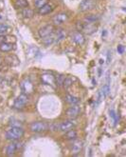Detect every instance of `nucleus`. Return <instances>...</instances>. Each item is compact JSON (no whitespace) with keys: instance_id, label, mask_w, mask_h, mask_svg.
<instances>
[{"instance_id":"nucleus-1","label":"nucleus","mask_w":126,"mask_h":157,"mask_svg":"<svg viewBox=\"0 0 126 157\" xmlns=\"http://www.w3.org/2000/svg\"><path fill=\"white\" fill-rule=\"evenodd\" d=\"M24 135V130L19 126H12L10 130L7 131L6 138L10 141H16Z\"/></svg>"},{"instance_id":"nucleus-2","label":"nucleus","mask_w":126,"mask_h":157,"mask_svg":"<svg viewBox=\"0 0 126 157\" xmlns=\"http://www.w3.org/2000/svg\"><path fill=\"white\" fill-rule=\"evenodd\" d=\"M29 130H31L32 132H43V131H46L48 130V125L46 124V122L35 121V122H32L31 124L29 125Z\"/></svg>"},{"instance_id":"nucleus-3","label":"nucleus","mask_w":126,"mask_h":157,"mask_svg":"<svg viewBox=\"0 0 126 157\" xmlns=\"http://www.w3.org/2000/svg\"><path fill=\"white\" fill-rule=\"evenodd\" d=\"M20 87H21V89H22V91H23V93L27 94V95L31 94L34 92V85L31 81V79H29V78H26V79H24L22 81L20 84Z\"/></svg>"},{"instance_id":"nucleus-4","label":"nucleus","mask_w":126,"mask_h":157,"mask_svg":"<svg viewBox=\"0 0 126 157\" xmlns=\"http://www.w3.org/2000/svg\"><path fill=\"white\" fill-rule=\"evenodd\" d=\"M29 101V97L27 94L25 93H22L20 94L19 96L16 98L15 101H14V105H13V107L15 109H17V110H20V109H23L25 106L27 105V103H28Z\"/></svg>"},{"instance_id":"nucleus-5","label":"nucleus","mask_w":126,"mask_h":157,"mask_svg":"<svg viewBox=\"0 0 126 157\" xmlns=\"http://www.w3.org/2000/svg\"><path fill=\"white\" fill-rule=\"evenodd\" d=\"M95 7V1L94 0H82L79 6V10L81 12H87L92 9H94Z\"/></svg>"},{"instance_id":"nucleus-6","label":"nucleus","mask_w":126,"mask_h":157,"mask_svg":"<svg viewBox=\"0 0 126 157\" xmlns=\"http://www.w3.org/2000/svg\"><path fill=\"white\" fill-rule=\"evenodd\" d=\"M54 32H55V30H54V27L52 26V25H46V26L42 27L39 30H38L41 38L52 34V33H54Z\"/></svg>"},{"instance_id":"nucleus-7","label":"nucleus","mask_w":126,"mask_h":157,"mask_svg":"<svg viewBox=\"0 0 126 157\" xmlns=\"http://www.w3.org/2000/svg\"><path fill=\"white\" fill-rule=\"evenodd\" d=\"M81 113V108L78 105H72V107H70L67 111V115L71 119H75L79 116V114Z\"/></svg>"},{"instance_id":"nucleus-8","label":"nucleus","mask_w":126,"mask_h":157,"mask_svg":"<svg viewBox=\"0 0 126 157\" xmlns=\"http://www.w3.org/2000/svg\"><path fill=\"white\" fill-rule=\"evenodd\" d=\"M67 19H68V15L67 13H60L52 18V22L54 23V25H56V26H60V25L64 24Z\"/></svg>"},{"instance_id":"nucleus-9","label":"nucleus","mask_w":126,"mask_h":157,"mask_svg":"<svg viewBox=\"0 0 126 157\" xmlns=\"http://www.w3.org/2000/svg\"><path fill=\"white\" fill-rule=\"evenodd\" d=\"M41 81L45 85L52 86L55 84V76L51 74H44L41 75Z\"/></svg>"},{"instance_id":"nucleus-10","label":"nucleus","mask_w":126,"mask_h":157,"mask_svg":"<svg viewBox=\"0 0 126 157\" xmlns=\"http://www.w3.org/2000/svg\"><path fill=\"white\" fill-rule=\"evenodd\" d=\"M53 10H54V5L53 4L46 3V5H44L43 7L39 8V10H38V13H39V15H48V13H50Z\"/></svg>"},{"instance_id":"nucleus-11","label":"nucleus","mask_w":126,"mask_h":157,"mask_svg":"<svg viewBox=\"0 0 126 157\" xmlns=\"http://www.w3.org/2000/svg\"><path fill=\"white\" fill-rule=\"evenodd\" d=\"M71 39H72L74 43H76L77 45H83L86 42V38H84L82 32H74L71 36Z\"/></svg>"},{"instance_id":"nucleus-12","label":"nucleus","mask_w":126,"mask_h":157,"mask_svg":"<svg viewBox=\"0 0 126 157\" xmlns=\"http://www.w3.org/2000/svg\"><path fill=\"white\" fill-rule=\"evenodd\" d=\"M67 30L64 29H58L57 30L54 32V39H55V42H60L67 37Z\"/></svg>"},{"instance_id":"nucleus-13","label":"nucleus","mask_w":126,"mask_h":157,"mask_svg":"<svg viewBox=\"0 0 126 157\" xmlns=\"http://www.w3.org/2000/svg\"><path fill=\"white\" fill-rule=\"evenodd\" d=\"M74 126H75V123L73 121H71V120H67V121L62 122L61 124L59 125V129L62 131H67L71 130V129H73Z\"/></svg>"},{"instance_id":"nucleus-14","label":"nucleus","mask_w":126,"mask_h":157,"mask_svg":"<svg viewBox=\"0 0 126 157\" xmlns=\"http://www.w3.org/2000/svg\"><path fill=\"white\" fill-rule=\"evenodd\" d=\"M109 91H110V87H109V84H106V85H104L102 88V89H101L100 91H99V102H100L101 100L104 99V98L107 96Z\"/></svg>"},{"instance_id":"nucleus-15","label":"nucleus","mask_w":126,"mask_h":157,"mask_svg":"<svg viewBox=\"0 0 126 157\" xmlns=\"http://www.w3.org/2000/svg\"><path fill=\"white\" fill-rule=\"evenodd\" d=\"M19 143H16V142H12V144H10L9 146L7 147V150H6V153H7V155H13L15 152H16V150L19 148Z\"/></svg>"},{"instance_id":"nucleus-16","label":"nucleus","mask_w":126,"mask_h":157,"mask_svg":"<svg viewBox=\"0 0 126 157\" xmlns=\"http://www.w3.org/2000/svg\"><path fill=\"white\" fill-rule=\"evenodd\" d=\"M13 45L12 43H9V42H4V43L0 44V50L3 52H10V50H12Z\"/></svg>"},{"instance_id":"nucleus-17","label":"nucleus","mask_w":126,"mask_h":157,"mask_svg":"<svg viewBox=\"0 0 126 157\" xmlns=\"http://www.w3.org/2000/svg\"><path fill=\"white\" fill-rule=\"evenodd\" d=\"M83 148V142L78 140L73 143L72 146V153L73 154H78L81 151V150Z\"/></svg>"},{"instance_id":"nucleus-18","label":"nucleus","mask_w":126,"mask_h":157,"mask_svg":"<svg viewBox=\"0 0 126 157\" xmlns=\"http://www.w3.org/2000/svg\"><path fill=\"white\" fill-rule=\"evenodd\" d=\"M42 42L43 44L45 45V46H50V45H52L54 42H55V39H54V33L50 35H48L46 36V37H43L42 38Z\"/></svg>"},{"instance_id":"nucleus-19","label":"nucleus","mask_w":126,"mask_h":157,"mask_svg":"<svg viewBox=\"0 0 126 157\" xmlns=\"http://www.w3.org/2000/svg\"><path fill=\"white\" fill-rule=\"evenodd\" d=\"M78 136V133L77 131L75 130H69L67 131H65V139H67V140H72V139H76Z\"/></svg>"},{"instance_id":"nucleus-20","label":"nucleus","mask_w":126,"mask_h":157,"mask_svg":"<svg viewBox=\"0 0 126 157\" xmlns=\"http://www.w3.org/2000/svg\"><path fill=\"white\" fill-rule=\"evenodd\" d=\"M65 101L70 104V105H77V104L80 102V99L78 97H75L73 95H70V94H67L65 95Z\"/></svg>"},{"instance_id":"nucleus-21","label":"nucleus","mask_w":126,"mask_h":157,"mask_svg":"<svg viewBox=\"0 0 126 157\" xmlns=\"http://www.w3.org/2000/svg\"><path fill=\"white\" fill-rule=\"evenodd\" d=\"M22 15H23L25 18H31V17H33L34 13L31 9L26 7V8H24L23 11H22Z\"/></svg>"},{"instance_id":"nucleus-22","label":"nucleus","mask_w":126,"mask_h":157,"mask_svg":"<svg viewBox=\"0 0 126 157\" xmlns=\"http://www.w3.org/2000/svg\"><path fill=\"white\" fill-rule=\"evenodd\" d=\"M28 0H15V6L17 8L24 9V8L28 7Z\"/></svg>"},{"instance_id":"nucleus-23","label":"nucleus","mask_w":126,"mask_h":157,"mask_svg":"<svg viewBox=\"0 0 126 157\" xmlns=\"http://www.w3.org/2000/svg\"><path fill=\"white\" fill-rule=\"evenodd\" d=\"M65 79V76L64 74H59L58 76L55 77V84L58 87H62L63 84H64Z\"/></svg>"},{"instance_id":"nucleus-24","label":"nucleus","mask_w":126,"mask_h":157,"mask_svg":"<svg viewBox=\"0 0 126 157\" xmlns=\"http://www.w3.org/2000/svg\"><path fill=\"white\" fill-rule=\"evenodd\" d=\"M98 20V16L95 15H88L84 17V21H86L87 23H94Z\"/></svg>"},{"instance_id":"nucleus-25","label":"nucleus","mask_w":126,"mask_h":157,"mask_svg":"<svg viewBox=\"0 0 126 157\" xmlns=\"http://www.w3.org/2000/svg\"><path fill=\"white\" fill-rule=\"evenodd\" d=\"M10 28L5 24H0V35H4L9 32Z\"/></svg>"},{"instance_id":"nucleus-26","label":"nucleus","mask_w":126,"mask_h":157,"mask_svg":"<svg viewBox=\"0 0 126 157\" xmlns=\"http://www.w3.org/2000/svg\"><path fill=\"white\" fill-rule=\"evenodd\" d=\"M72 84H73V81H72V79H71L70 77H65L63 86H64L65 89H68L71 85H72Z\"/></svg>"},{"instance_id":"nucleus-27","label":"nucleus","mask_w":126,"mask_h":157,"mask_svg":"<svg viewBox=\"0 0 126 157\" xmlns=\"http://www.w3.org/2000/svg\"><path fill=\"white\" fill-rule=\"evenodd\" d=\"M46 3H48V0H34V5L38 8V9L43 7L44 5H46Z\"/></svg>"},{"instance_id":"nucleus-28","label":"nucleus","mask_w":126,"mask_h":157,"mask_svg":"<svg viewBox=\"0 0 126 157\" xmlns=\"http://www.w3.org/2000/svg\"><path fill=\"white\" fill-rule=\"evenodd\" d=\"M110 116L112 117V118H113V120H114V124L116 125L117 123H118V115H117V113H115V111H113V110H111L110 111Z\"/></svg>"},{"instance_id":"nucleus-29","label":"nucleus","mask_w":126,"mask_h":157,"mask_svg":"<svg viewBox=\"0 0 126 157\" xmlns=\"http://www.w3.org/2000/svg\"><path fill=\"white\" fill-rule=\"evenodd\" d=\"M118 52H119V54H122L123 52H124V47H123L122 45L118 46Z\"/></svg>"},{"instance_id":"nucleus-30","label":"nucleus","mask_w":126,"mask_h":157,"mask_svg":"<svg viewBox=\"0 0 126 157\" xmlns=\"http://www.w3.org/2000/svg\"><path fill=\"white\" fill-rule=\"evenodd\" d=\"M2 63H3V61H2V59L0 58V65H2Z\"/></svg>"},{"instance_id":"nucleus-31","label":"nucleus","mask_w":126,"mask_h":157,"mask_svg":"<svg viewBox=\"0 0 126 157\" xmlns=\"http://www.w3.org/2000/svg\"><path fill=\"white\" fill-rule=\"evenodd\" d=\"M0 19H1V15H0Z\"/></svg>"}]
</instances>
